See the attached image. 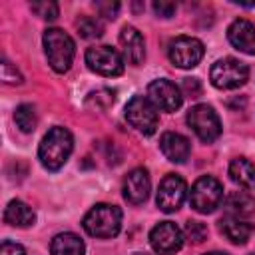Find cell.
<instances>
[{
  "label": "cell",
  "instance_id": "obj_33",
  "mask_svg": "<svg viewBox=\"0 0 255 255\" xmlns=\"http://www.w3.org/2000/svg\"><path fill=\"white\" fill-rule=\"evenodd\" d=\"M251 255H255V253H251Z\"/></svg>",
  "mask_w": 255,
  "mask_h": 255
},
{
  "label": "cell",
  "instance_id": "obj_18",
  "mask_svg": "<svg viewBox=\"0 0 255 255\" xmlns=\"http://www.w3.org/2000/svg\"><path fill=\"white\" fill-rule=\"evenodd\" d=\"M225 211L231 217H249L255 213V197L247 191H231L225 197Z\"/></svg>",
  "mask_w": 255,
  "mask_h": 255
},
{
  "label": "cell",
  "instance_id": "obj_8",
  "mask_svg": "<svg viewBox=\"0 0 255 255\" xmlns=\"http://www.w3.org/2000/svg\"><path fill=\"white\" fill-rule=\"evenodd\" d=\"M203 54H205L203 44L193 36H177L167 46V56H169L171 64L177 68H183V70L195 68L201 62Z\"/></svg>",
  "mask_w": 255,
  "mask_h": 255
},
{
  "label": "cell",
  "instance_id": "obj_16",
  "mask_svg": "<svg viewBox=\"0 0 255 255\" xmlns=\"http://www.w3.org/2000/svg\"><path fill=\"white\" fill-rule=\"evenodd\" d=\"M120 44L124 48V54L129 64L139 66L145 58V42L143 36L133 26H124L120 32Z\"/></svg>",
  "mask_w": 255,
  "mask_h": 255
},
{
  "label": "cell",
  "instance_id": "obj_13",
  "mask_svg": "<svg viewBox=\"0 0 255 255\" xmlns=\"http://www.w3.org/2000/svg\"><path fill=\"white\" fill-rule=\"evenodd\" d=\"M149 189H151L149 173H147V169H143V167L131 169V171L126 175L124 187H122L126 201H129L131 205L143 203V201L147 199V195H149Z\"/></svg>",
  "mask_w": 255,
  "mask_h": 255
},
{
  "label": "cell",
  "instance_id": "obj_12",
  "mask_svg": "<svg viewBox=\"0 0 255 255\" xmlns=\"http://www.w3.org/2000/svg\"><path fill=\"white\" fill-rule=\"evenodd\" d=\"M147 98L161 112H175V110L181 108V102H183L181 90L173 82H169L165 78L153 80L147 86Z\"/></svg>",
  "mask_w": 255,
  "mask_h": 255
},
{
  "label": "cell",
  "instance_id": "obj_7",
  "mask_svg": "<svg viewBox=\"0 0 255 255\" xmlns=\"http://www.w3.org/2000/svg\"><path fill=\"white\" fill-rule=\"evenodd\" d=\"M187 126L195 131V135L209 143V141H215L221 133V122H219V116L215 114V110L207 104H199V106H193L189 112H187Z\"/></svg>",
  "mask_w": 255,
  "mask_h": 255
},
{
  "label": "cell",
  "instance_id": "obj_11",
  "mask_svg": "<svg viewBox=\"0 0 255 255\" xmlns=\"http://www.w3.org/2000/svg\"><path fill=\"white\" fill-rule=\"evenodd\" d=\"M149 245L157 255H171L181 249L183 245V233L181 229L171 221H159L149 231Z\"/></svg>",
  "mask_w": 255,
  "mask_h": 255
},
{
  "label": "cell",
  "instance_id": "obj_2",
  "mask_svg": "<svg viewBox=\"0 0 255 255\" xmlns=\"http://www.w3.org/2000/svg\"><path fill=\"white\" fill-rule=\"evenodd\" d=\"M84 229L88 235L92 237H100V239H112L120 233L122 229V211L116 205L110 203H98L94 205L82 221Z\"/></svg>",
  "mask_w": 255,
  "mask_h": 255
},
{
  "label": "cell",
  "instance_id": "obj_4",
  "mask_svg": "<svg viewBox=\"0 0 255 255\" xmlns=\"http://www.w3.org/2000/svg\"><path fill=\"white\" fill-rule=\"evenodd\" d=\"M209 80L219 90H235L249 80V68L237 58H221L211 66Z\"/></svg>",
  "mask_w": 255,
  "mask_h": 255
},
{
  "label": "cell",
  "instance_id": "obj_21",
  "mask_svg": "<svg viewBox=\"0 0 255 255\" xmlns=\"http://www.w3.org/2000/svg\"><path fill=\"white\" fill-rule=\"evenodd\" d=\"M86 245L76 233H58L50 243L52 255H84Z\"/></svg>",
  "mask_w": 255,
  "mask_h": 255
},
{
  "label": "cell",
  "instance_id": "obj_31",
  "mask_svg": "<svg viewBox=\"0 0 255 255\" xmlns=\"http://www.w3.org/2000/svg\"><path fill=\"white\" fill-rule=\"evenodd\" d=\"M203 255H227V253H223V251H211V253H203Z\"/></svg>",
  "mask_w": 255,
  "mask_h": 255
},
{
  "label": "cell",
  "instance_id": "obj_29",
  "mask_svg": "<svg viewBox=\"0 0 255 255\" xmlns=\"http://www.w3.org/2000/svg\"><path fill=\"white\" fill-rule=\"evenodd\" d=\"M183 92L191 98H197L201 94V86H199V80L197 78H185L183 80Z\"/></svg>",
  "mask_w": 255,
  "mask_h": 255
},
{
  "label": "cell",
  "instance_id": "obj_22",
  "mask_svg": "<svg viewBox=\"0 0 255 255\" xmlns=\"http://www.w3.org/2000/svg\"><path fill=\"white\" fill-rule=\"evenodd\" d=\"M14 120H16V126L24 131V133H32L36 129V124H38V118H36V110L32 104H22L16 108L14 112Z\"/></svg>",
  "mask_w": 255,
  "mask_h": 255
},
{
  "label": "cell",
  "instance_id": "obj_17",
  "mask_svg": "<svg viewBox=\"0 0 255 255\" xmlns=\"http://www.w3.org/2000/svg\"><path fill=\"white\" fill-rule=\"evenodd\" d=\"M219 231L223 233L225 239H229L231 243L235 245H245L249 239H251V233H253V225L247 223V221H241L239 217H223L219 221Z\"/></svg>",
  "mask_w": 255,
  "mask_h": 255
},
{
  "label": "cell",
  "instance_id": "obj_3",
  "mask_svg": "<svg viewBox=\"0 0 255 255\" xmlns=\"http://www.w3.org/2000/svg\"><path fill=\"white\" fill-rule=\"evenodd\" d=\"M42 42H44V52L50 68L58 74L68 72L76 54L74 40L60 28H48L42 36Z\"/></svg>",
  "mask_w": 255,
  "mask_h": 255
},
{
  "label": "cell",
  "instance_id": "obj_28",
  "mask_svg": "<svg viewBox=\"0 0 255 255\" xmlns=\"http://www.w3.org/2000/svg\"><path fill=\"white\" fill-rule=\"evenodd\" d=\"M151 8H153V12L157 14V16H161V18H169V16H173V12H175V4L173 2H165V0H155L153 4H151Z\"/></svg>",
  "mask_w": 255,
  "mask_h": 255
},
{
  "label": "cell",
  "instance_id": "obj_5",
  "mask_svg": "<svg viewBox=\"0 0 255 255\" xmlns=\"http://www.w3.org/2000/svg\"><path fill=\"white\" fill-rule=\"evenodd\" d=\"M223 201V185L211 177L201 175L189 191V203L197 213H213Z\"/></svg>",
  "mask_w": 255,
  "mask_h": 255
},
{
  "label": "cell",
  "instance_id": "obj_10",
  "mask_svg": "<svg viewBox=\"0 0 255 255\" xmlns=\"http://www.w3.org/2000/svg\"><path fill=\"white\" fill-rule=\"evenodd\" d=\"M185 193H187L185 179L181 175H177V173H167L161 179L159 187H157L155 203L163 213H173L183 205Z\"/></svg>",
  "mask_w": 255,
  "mask_h": 255
},
{
  "label": "cell",
  "instance_id": "obj_25",
  "mask_svg": "<svg viewBox=\"0 0 255 255\" xmlns=\"http://www.w3.org/2000/svg\"><path fill=\"white\" fill-rule=\"evenodd\" d=\"M185 237L191 243H195V245L203 243L207 239V227H205V223H201V221H187L185 223Z\"/></svg>",
  "mask_w": 255,
  "mask_h": 255
},
{
  "label": "cell",
  "instance_id": "obj_1",
  "mask_svg": "<svg viewBox=\"0 0 255 255\" xmlns=\"http://www.w3.org/2000/svg\"><path fill=\"white\" fill-rule=\"evenodd\" d=\"M72 149H74L72 133L66 128L56 126L42 137L40 147H38V157L46 169L58 171L68 161Z\"/></svg>",
  "mask_w": 255,
  "mask_h": 255
},
{
  "label": "cell",
  "instance_id": "obj_19",
  "mask_svg": "<svg viewBox=\"0 0 255 255\" xmlns=\"http://www.w3.org/2000/svg\"><path fill=\"white\" fill-rule=\"evenodd\" d=\"M4 221L8 225H14V227H30L36 221V213L24 201L12 199L4 209Z\"/></svg>",
  "mask_w": 255,
  "mask_h": 255
},
{
  "label": "cell",
  "instance_id": "obj_27",
  "mask_svg": "<svg viewBox=\"0 0 255 255\" xmlns=\"http://www.w3.org/2000/svg\"><path fill=\"white\" fill-rule=\"evenodd\" d=\"M94 6L100 12V16H104L108 20H114L118 16V12H120V4L118 2H96Z\"/></svg>",
  "mask_w": 255,
  "mask_h": 255
},
{
  "label": "cell",
  "instance_id": "obj_32",
  "mask_svg": "<svg viewBox=\"0 0 255 255\" xmlns=\"http://www.w3.org/2000/svg\"><path fill=\"white\" fill-rule=\"evenodd\" d=\"M133 255H145V253H133Z\"/></svg>",
  "mask_w": 255,
  "mask_h": 255
},
{
  "label": "cell",
  "instance_id": "obj_20",
  "mask_svg": "<svg viewBox=\"0 0 255 255\" xmlns=\"http://www.w3.org/2000/svg\"><path fill=\"white\" fill-rule=\"evenodd\" d=\"M229 175L235 183H239L247 189H255V161L253 159L235 157L229 163Z\"/></svg>",
  "mask_w": 255,
  "mask_h": 255
},
{
  "label": "cell",
  "instance_id": "obj_15",
  "mask_svg": "<svg viewBox=\"0 0 255 255\" xmlns=\"http://www.w3.org/2000/svg\"><path fill=\"white\" fill-rule=\"evenodd\" d=\"M159 149L161 153L173 161V163H183L187 157H189V151H191V145H189V139L177 131H165L159 139Z\"/></svg>",
  "mask_w": 255,
  "mask_h": 255
},
{
  "label": "cell",
  "instance_id": "obj_26",
  "mask_svg": "<svg viewBox=\"0 0 255 255\" xmlns=\"http://www.w3.org/2000/svg\"><path fill=\"white\" fill-rule=\"evenodd\" d=\"M2 80L6 84H22V74L16 70V66H12L8 60L2 62Z\"/></svg>",
  "mask_w": 255,
  "mask_h": 255
},
{
  "label": "cell",
  "instance_id": "obj_30",
  "mask_svg": "<svg viewBox=\"0 0 255 255\" xmlns=\"http://www.w3.org/2000/svg\"><path fill=\"white\" fill-rule=\"evenodd\" d=\"M0 255H26V251H24V247L18 245V243L4 241L2 247H0Z\"/></svg>",
  "mask_w": 255,
  "mask_h": 255
},
{
  "label": "cell",
  "instance_id": "obj_14",
  "mask_svg": "<svg viewBox=\"0 0 255 255\" xmlns=\"http://www.w3.org/2000/svg\"><path fill=\"white\" fill-rule=\"evenodd\" d=\"M227 38L233 48L243 54H255V24L245 18H237L227 28Z\"/></svg>",
  "mask_w": 255,
  "mask_h": 255
},
{
  "label": "cell",
  "instance_id": "obj_6",
  "mask_svg": "<svg viewBox=\"0 0 255 255\" xmlns=\"http://www.w3.org/2000/svg\"><path fill=\"white\" fill-rule=\"evenodd\" d=\"M126 120L143 135H151L155 133L157 126H159V118H157V108L149 102V98L145 96H133L128 104H126Z\"/></svg>",
  "mask_w": 255,
  "mask_h": 255
},
{
  "label": "cell",
  "instance_id": "obj_23",
  "mask_svg": "<svg viewBox=\"0 0 255 255\" xmlns=\"http://www.w3.org/2000/svg\"><path fill=\"white\" fill-rule=\"evenodd\" d=\"M76 26H78L80 36L86 38V40H94V38H100V36L104 34V26H102V22H100L98 18H92V16H84V18H80Z\"/></svg>",
  "mask_w": 255,
  "mask_h": 255
},
{
  "label": "cell",
  "instance_id": "obj_24",
  "mask_svg": "<svg viewBox=\"0 0 255 255\" xmlns=\"http://www.w3.org/2000/svg\"><path fill=\"white\" fill-rule=\"evenodd\" d=\"M30 8H32V12H34L36 16H40V18H44V20H56V18H58V14H60L58 4H56V2H52V0L32 2V4H30Z\"/></svg>",
  "mask_w": 255,
  "mask_h": 255
},
{
  "label": "cell",
  "instance_id": "obj_9",
  "mask_svg": "<svg viewBox=\"0 0 255 255\" xmlns=\"http://www.w3.org/2000/svg\"><path fill=\"white\" fill-rule=\"evenodd\" d=\"M86 64L92 72L100 76H120L124 74V60L112 46H92L86 50Z\"/></svg>",
  "mask_w": 255,
  "mask_h": 255
}]
</instances>
